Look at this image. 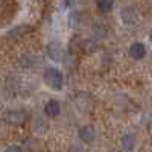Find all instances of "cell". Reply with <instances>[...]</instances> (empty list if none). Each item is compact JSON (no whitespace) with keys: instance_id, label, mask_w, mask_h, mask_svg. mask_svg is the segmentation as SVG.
<instances>
[{"instance_id":"3","label":"cell","mask_w":152,"mask_h":152,"mask_svg":"<svg viewBox=\"0 0 152 152\" xmlns=\"http://www.w3.org/2000/svg\"><path fill=\"white\" fill-rule=\"evenodd\" d=\"M79 137L82 138L84 142H93L96 137V131L91 125H85L79 129Z\"/></svg>"},{"instance_id":"8","label":"cell","mask_w":152,"mask_h":152,"mask_svg":"<svg viewBox=\"0 0 152 152\" xmlns=\"http://www.w3.org/2000/svg\"><path fill=\"white\" fill-rule=\"evenodd\" d=\"M113 6H114V0H97V9L100 12H104V14L110 12Z\"/></svg>"},{"instance_id":"7","label":"cell","mask_w":152,"mask_h":152,"mask_svg":"<svg viewBox=\"0 0 152 152\" xmlns=\"http://www.w3.org/2000/svg\"><path fill=\"white\" fill-rule=\"evenodd\" d=\"M122 146H123L126 151H132L134 146H135V135H134V134H126V135H123V138H122Z\"/></svg>"},{"instance_id":"11","label":"cell","mask_w":152,"mask_h":152,"mask_svg":"<svg viewBox=\"0 0 152 152\" xmlns=\"http://www.w3.org/2000/svg\"><path fill=\"white\" fill-rule=\"evenodd\" d=\"M6 152H21V149L18 146H11V148H8Z\"/></svg>"},{"instance_id":"12","label":"cell","mask_w":152,"mask_h":152,"mask_svg":"<svg viewBox=\"0 0 152 152\" xmlns=\"http://www.w3.org/2000/svg\"><path fill=\"white\" fill-rule=\"evenodd\" d=\"M151 41H152V32H151Z\"/></svg>"},{"instance_id":"10","label":"cell","mask_w":152,"mask_h":152,"mask_svg":"<svg viewBox=\"0 0 152 152\" xmlns=\"http://www.w3.org/2000/svg\"><path fill=\"white\" fill-rule=\"evenodd\" d=\"M82 49H84L85 53H93L96 50V44L93 41H90V40H84L82 41Z\"/></svg>"},{"instance_id":"2","label":"cell","mask_w":152,"mask_h":152,"mask_svg":"<svg viewBox=\"0 0 152 152\" xmlns=\"http://www.w3.org/2000/svg\"><path fill=\"white\" fill-rule=\"evenodd\" d=\"M129 55L134 58V59H143L145 56H146V47H145V44L143 43H134V44H131V47H129Z\"/></svg>"},{"instance_id":"1","label":"cell","mask_w":152,"mask_h":152,"mask_svg":"<svg viewBox=\"0 0 152 152\" xmlns=\"http://www.w3.org/2000/svg\"><path fill=\"white\" fill-rule=\"evenodd\" d=\"M44 81L46 84L53 88V90H61L62 88V84H64V78H62V73L58 70V69H47L44 72Z\"/></svg>"},{"instance_id":"5","label":"cell","mask_w":152,"mask_h":152,"mask_svg":"<svg viewBox=\"0 0 152 152\" xmlns=\"http://www.w3.org/2000/svg\"><path fill=\"white\" fill-rule=\"evenodd\" d=\"M8 120L14 125H21L24 120H26V113L24 111H14V113H9Z\"/></svg>"},{"instance_id":"4","label":"cell","mask_w":152,"mask_h":152,"mask_svg":"<svg viewBox=\"0 0 152 152\" xmlns=\"http://www.w3.org/2000/svg\"><path fill=\"white\" fill-rule=\"evenodd\" d=\"M61 111V107H59V102L58 100H49L44 107V113L47 114L49 117H56Z\"/></svg>"},{"instance_id":"9","label":"cell","mask_w":152,"mask_h":152,"mask_svg":"<svg viewBox=\"0 0 152 152\" xmlns=\"http://www.w3.org/2000/svg\"><path fill=\"white\" fill-rule=\"evenodd\" d=\"M47 52H49V56L50 58H53L55 61H58V59H61V53H62V50H61V47L55 43V44H50L49 46V49H47Z\"/></svg>"},{"instance_id":"6","label":"cell","mask_w":152,"mask_h":152,"mask_svg":"<svg viewBox=\"0 0 152 152\" xmlns=\"http://www.w3.org/2000/svg\"><path fill=\"white\" fill-rule=\"evenodd\" d=\"M122 17H123L125 23H137V20H138V15L134 9H123Z\"/></svg>"}]
</instances>
